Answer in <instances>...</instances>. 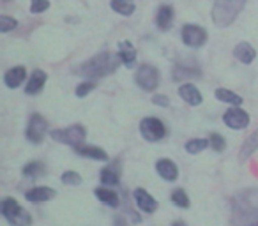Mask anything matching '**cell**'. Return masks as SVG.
<instances>
[{"mask_svg": "<svg viewBox=\"0 0 258 226\" xmlns=\"http://www.w3.org/2000/svg\"><path fill=\"white\" fill-rule=\"evenodd\" d=\"M258 222V189H244L232 198V224L254 226Z\"/></svg>", "mask_w": 258, "mask_h": 226, "instance_id": "6da1fadb", "label": "cell"}, {"mask_svg": "<svg viewBox=\"0 0 258 226\" xmlns=\"http://www.w3.org/2000/svg\"><path fill=\"white\" fill-rule=\"evenodd\" d=\"M120 64H122V60H120V57H118V53L113 55V53H110V51H101V53L90 57L89 60H85L83 64H80L78 69H76V71H78L76 74L96 82V80L104 78V76L115 72Z\"/></svg>", "mask_w": 258, "mask_h": 226, "instance_id": "7a4b0ae2", "label": "cell"}, {"mask_svg": "<svg viewBox=\"0 0 258 226\" xmlns=\"http://www.w3.org/2000/svg\"><path fill=\"white\" fill-rule=\"evenodd\" d=\"M246 2L247 0H216L211 11L214 25L219 29L230 27L237 20V16L242 13Z\"/></svg>", "mask_w": 258, "mask_h": 226, "instance_id": "3957f363", "label": "cell"}, {"mask_svg": "<svg viewBox=\"0 0 258 226\" xmlns=\"http://www.w3.org/2000/svg\"><path fill=\"white\" fill-rule=\"evenodd\" d=\"M2 215L11 226H30L32 224V215L15 200V198H4L2 200Z\"/></svg>", "mask_w": 258, "mask_h": 226, "instance_id": "277c9868", "label": "cell"}, {"mask_svg": "<svg viewBox=\"0 0 258 226\" xmlns=\"http://www.w3.org/2000/svg\"><path fill=\"white\" fill-rule=\"evenodd\" d=\"M51 140L57 141V143L62 145H69V147L76 148L80 145L85 143L87 140V129L82 126V124H73L69 127H64V129H53L50 133Z\"/></svg>", "mask_w": 258, "mask_h": 226, "instance_id": "5b68a950", "label": "cell"}, {"mask_svg": "<svg viewBox=\"0 0 258 226\" xmlns=\"http://www.w3.org/2000/svg\"><path fill=\"white\" fill-rule=\"evenodd\" d=\"M159 80H161V72L156 65L151 64H142L135 72V82L145 92H154L159 87Z\"/></svg>", "mask_w": 258, "mask_h": 226, "instance_id": "8992f818", "label": "cell"}, {"mask_svg": "<svg viewBox=\"0 0 258 226\" xmlns=\"http://www.w3.org/2000/svg\"><path fill=\"white\" fill-rule=\"evenodd\" d=\"M140 134L147 141H159L166 136V127L163 120L156 117H145L140 122Z\"/></svg>", "mask_w": 258, "mask_h": 226, "instance_id": "52a82bcc", "label": "cell"}, {"mask_svg": "<svg viewBox=\"0 0 258 226\" xmlns=\"http://www.w3.org/2000/svg\"><path fill=\"white\" fill-rule=\"evenodd\" d=\"M180 37H182V43L189 48H202L207 43V30L200 25H195V23H186L180 30Z\"/></svg>", "mask_w": 258, "mask_h": 226, "instance_id": "ba28073f", "label": "cell"}, {"mask_svg": "<svg viewBox=\"0 0 258 226\" xmlns=\"http://www.w3.org/2000/svg\"><path fill=\"white\" fill-rule=\"evenodd\" d=\"M46 133H48L46 119H43V115H39V113H32L29 120V126H27V129H25L27 140L34 145H39L41 141L44 140Z\"/></svg>", "mask_w": 258, "mask_h": 226, "instance_id": "9c48e42d", "label": "cell"}, {"mask_svg": "<svg viewBox=\"0 0 258 226\" xmlns=\"http://www.w3.org/2000/svg\"><path fill=\"white\" fill-rule=\"evenodd\" d=\"M223 122L233 131H240V129H246L249 126V115H247V111L242 110L240 106H232L230 110L225 111V115H223Z\"/></svg>", "mask_w": 258, "mask_h": 226, "instance_id": "30bf717a", "label": "cell"}, {"mask_svg": "<svg viewBox=\"0 0 258 226\" xmlns=\"http://www.w3.org/2000/svg\"><path fill=\"white\" fill-rule=\"evenodd\" d=\"M133 200H135V203H137V207L140 208L142 212H145V214H152V212H156L159 207V203L154 200V196L149 194V191L142 189V187L133 191Z\"/></svg>", "mask_w": 258, "mask_h": 226, "instance_id": "8fae6325", "label": "cell"}, {"mask_svg": "<svg viewBox=\"0 0 258 226\" xmlns=\"http://www.w3.org/2000/svg\"><path fill=\"white\" fill-rule=\"evenodd\" d=\"M55 196H57V191L48 186H36L25 193V200L30 203H44V201L53 200Z\"/></svg>", "mask_w": 258, "mask_h": 226, "instance_id": "7c38bea8", "label": "cell"}, {"mask_svg": "<svg viewBox=\"0 0 258 226\" xmlns=\"http://www.w3.org/2000/svg\"><path fill=\"white\" fill-rule=\"evenodd\" d=\"M120 161H113L110 163L108 166H104L103 170H101V184L106 187L110 186H118L120 184Z\"/></svg>", "mask_w": 258, "mask_h": 226, "instance_id": "4fadbf2b", "label": "cell"}, {"mask_svg": "<svg viewBox=\"0 0 258 226\" xmlns=\"http://www.w3.org/2000/svg\"><path fill=\"white\" fill-rule=\"evenodd\" d=\"M46 80H48V74L41 69H36L32 71V74L29 76V82L25 85V94L29 96H37L39 92H43L44 85H46Z\"/></svg>", "mask_w": 258, "mask_h": 226, "instance_id": "5bb4252c", "label": "cell"}, {"mask_svg": "<svg viewBox=\"0 0 258 226\" xmlns=\"http://www.w3.org/2000/svg\"><path fill=\"white\" fill-rule=\"evenodd\" d=\"M179 96H180V99L186 101L189 106H200V104L204 103V96H202V92L193 83L184 82L182 85L179 87Z\"/></svg>", "mask_w": 258, "mask_h": 226, "instance_id": "9a60e30c", "label": "cell"}, {"mask_svg": "<svg viewBox=\"0 0 258 226\" xmlns=\"http://www.w3.org/2000/svg\"><path fill=\"white\" fill-rule=\"evenodd\" d=\"M202 72L200 67H198L195 62H186V64H177L173 67V80L175 82H186L189 78H198Z\"/></svg>", "mask_w": 258, "mask_h": 226, "instance_id": "2e32d148", "label": "cell"}, {"mask_svg": "<svg viewBox=\"0 0 258 226\" xmlns=\"http://www.w3.org/2000/svg\"><path fill=\"white\" fill-rule=\"evenodd\" d=\"M27 78V69L23 65H15V67L8 69L4 74V83L8 89H18Z\"/></svg>", "mask_w": 258, "mask_h": 226, "instance_id": "e0dca14e", "label": "cell"}, {"mask_svg": "<svg viewBox=\"0 0 258 226\" xmlns=\"http://www.w3.org/2000/svg\"><path fill=\"white\" fill-rule=\"evenodd\" d=\"M156 172L159 173V177L168 182H173L179 177V166L172 161V159H159L156 163Z\"/></svg>", "mask_w": 258, "mask_h": 226, "instance_id": "ac0fdd59", "label": "cell"}, {"mask_svg": "<svg viewBox=\"0 0 258 226\" xmlns=\"http://www.w3.org/2000/svg\"><path fill=\"white\" fill-rule=\"evenodd\" d=\"M94 194H96L97 200H99L101 203L106 205V207L117 208L118 205H120V196H118L117 191H113L111 187H106V186L96 187V189H94Z\"/></svg>", "mask_w": 258, "mask_h": 226, "instance_id": "d6986e66", "label": "cell"}, {"mask_svg": "<svg viewBox=\"0 0 258 226\" xmlns=\"http://www.w3.org/2000/svg\"><path fill=\"white\" fill-rule=\"evenodd\" d=\"M75 152L78 156H82V158L92 159V161H108V159H110L106 150H103V148H99V147H94V145L83 143V145H80V147H76Z\"/></svg>", "mask_w": 258, "mask_h": 226, "instance_id": "ffe728a7", "label": "cell"}, {"mask_svg": "<svg viewBox=\"0 0 258 226\" xmlns=\"http://www.w3.org/2000/svg\"><path fill=\"white\" fill-rule=\"evenodd\" d=\"M117 53L125 67H133V65L137 64V48L129 43V41H120V43H118Z\"/></svg>", "mask_w": 258, "mask_h": 226, "instance_id": "44dd1931", "label": "cell"}, {"mask_svg": "<svg viewBox=\"0 0 258 226\" xmlns=\"http://www.w3.org/2000/svg\"><path fill=\"white\" fill-rule=\"evenodd\" d=\"M233 57H235L240 64L249 65L251 62L254 60V57H256V51H254V48L251 46L249 43L242 41V43H239L235 48H233Z\"/></svg>", "mask_w": 258, "mask_h": 226, "instance_id": "7402d4cb", "label": "cell"}, {"mask_svg": "<svg viewBox=\"0 0 258 226\" xmlns=\"http://www.w3.org/2000/svg\"><path fill=\"white\" fill-rule=\"evenodd\" d=\"M173 20H175V11H173L172 6H161L158 9V15H156V25L161 30H168L173 25Z\"/></svg>", "mask_w": 258, "mask_h": 226, "instance_id": "603a6c76", "label": "cell"}, {"mask_svg": "<svg viewBox=\"0 0 258 226\" xmlns=\"http://www.w3.org/2000/svg\"><path fill=\"white\" fill-rule=\"evenodd\" d=\"M256 150H258V129H254L253 133L244 140L242 147H240V152H239L240 161H247Z\"/></svg>", "mask_w": 258, "mask_h": 226, "instance_id": "cb8c5ba5", "label": "cell"}, {"mask_svg": "<svg viewBox=\"0 0 258 226\" xmlns=\"http://www.w3.org/2000/svg\"><path fill=\"white\" fill-rule=\"evenodd\" d=\"M111 11L118 13L120 16H131L137 11V4L135 0H110Z\"/></svg>", "mask_w": 258, "mask_h": 226, "instance_id": "d4e9b609", "label": "cell"}, {"mask_svg": "<svg viewBox=\"0 0 258 226\" xmlns=\"http://www.w3.org/2000/svg\"><path fill=\"white\" fill-rule=\"evenodd\" d=\"M214 96H216V99H218V101H221V103H226V104H232V106H240V104H242V97L237 96V94L232 92V90L223 89V87L216 89Z\"/></svg>", "mask_w": 258, "mask_h": 226, "instance_id": "484cf974", "label": "cell"}, {"mask_svg": "<svg viewBox=\"0 0 258 226\" xmlns=\"http://www.w3.org/2000/svg\"><path fill=\"white\" fill-rule=\"evenodd\" d=\"M44 170H46V166L41 161H30L29 165L23 166L22 173L27 179H39V177L44 175Z\"/></svg>", "mask_w": 258, "mask_h": 226, "instance_id": "4316f807", "label": "cell"}, {"mask_svg": "<svg viewBox=\"0 0 258 226\" xmlns=\"http://www.w3.org/2000/svg\"><path fill=\"white\" fill-rule=\"evenodd\" d=\"M207 147H211V141H209V138H193V140H189L186 143V152L187 154H200V152H204Z\"/></svg>", "mask_w": 258, "mask_h": 226, "instance_id": "83f0119b", "label": "cell"}, {"mask_svg": "<svg viewBox=\"0 0 258 226\" xmlns=\"http://www.w3.org/2000/svg\"><path fill=\"white\" fill-rule=\"evenodd\" d=\"M170 200L173 201V205H177V207H180V208H189V205H191L187 193L184 189H180V187L173 191L172 196H170Z\"/></svg>", "mask_w": 258, "mask_h": 226, "instance_id": "f1b7e54d", "label": "cell"}, {"mask_svg": "<svg viewBox=\"0 0 258 226\" xmlns=\"http://www.w3.org/2000/svg\"><path fill=\"white\" fill-rule=\"evenodd\" d=\"M62 184H66V186H80L82 184V175H80L78 172H73V170H68V172L62 173L60 177Z\"/></svg>", "mask_w": 258, "mask_h": 226, "instance_id": "f546056e", "label": "cell"}, {"mask_svg": "<svg viewBox=\"0 0 258 226\" xmlns=\"http://www.w3.org/2000/svg\"><path fill=\"white\" fill-rule=\"evenodd\" d=\"M16 27H18V22H16L15 18H11V16H8V15H0V32L8 34V32H11V30H15Z\"/></svg>", "mask_w": 258, "mask_h": 226, "instance_id": "4dcf8cb0", "label": "cell"}, {"mask_svg": "<svg viewBox=\"0 0 258 226\" xmlns=\"http://www.w3.org/2000/svg\"><path fill=\"white\" fill-rule=\"evenodd\" d=\"M209 141H211V148L214 152H223L226 148V140L219 133H212L209 136Z\"/></svg>", "mask_w": 258, "mask_h": 226, "instance_id": "1f68e13d", "label": "cell"}, {"mask_svg": "<svg viewBox=\"0 0 258 226\" xmlns=\"http://www.w3.org/2000/svg\"><path fill=\"white\" fill-rule=\"evenodd\" d=\"M96 89V82L94 80H87V82L80 83L78 87H76V97H85L89 96L92 90Z\"/></svg>", "mask_w": 258, "mask_h": 226, "instance_id": "d6a6232c", "label": "cell"}, {"mask_svg": "<svg viewBox=\"0 0 258 226\" xmlns=\"http://www.w3.org/2000/svg\"><path fill=\"white\" fill-rule=\"evenodd\" d=\"M50 8V0H30V13L32 15H41V13L48 11Z\"/></svg>", "mask_w": 258, "mask_h": 226, "instance_id": "836d02e7", "label": "cell"}, {"mask_svg": "<svg viewBox=\"0 0 258 226\" xmlns=\"http://www.w3.org/2000/svg\"><path fill=\"white\" fill-rule=\"evenodd\" d=\"M152 104H156V106H161V108H168L170 106V99L165 96V94H156V96L152 97Z\"/></svg>", "mask_w": 258, "mask_h": 226, "instance_id": "e575fe53", "label": "cell"}, {"mask_svg": "<svg viewBox=\"0 0 258 226\" xmlns=\"http://www.w3.org/2000/svg\"><path fill=\"white\" fill-rule=\"evenodd\" d=\"M113 226H127V215L117 214L113 219Z\"/></svg>", "mask_w": 258, "mask_h": 226, "instance_id": "d590c367", "label": "cell"}, {"mask_svg": "<svg viewBox=\"0 0 258 226\" xmlns=\"http://www.w3.org/2000/svg\"><path fill=\"white\" fill-rule=\"evenodd\" d=\"M172 226H187V224H186V222H184V221H175Z\"/></svg>", "mask_w": 258, "mask_h": 226, "instance_id": "8d00e7d4", "label": "cell"}, {"mask_svg": "<svg viewBox=\"0 0 258 226\" xmlns=\"http://www.w3.org/2000/svg\"><path fill=\"white\" fill-rule=\"evenodd\" d=\"M4 2H9V0H4Z\"/></svg>", "mask_w": 258, "mask_h": 226, "instance_id": "74e56055", "label": "cell"}, {"mask_svg": "<svg viewBox=\"0 0 258 226\" xmlns=\"http://www.w3.org/2000/svg\"><path fill=\"white\" fill-rule=\"evenodd\" d=\"M254 226H258V222H256V224H254Z\"/></svg>", "mask_w": 258, "mask_h": 226, "instance_id": "f35d334b", "label": "cell"}]
</instances>
